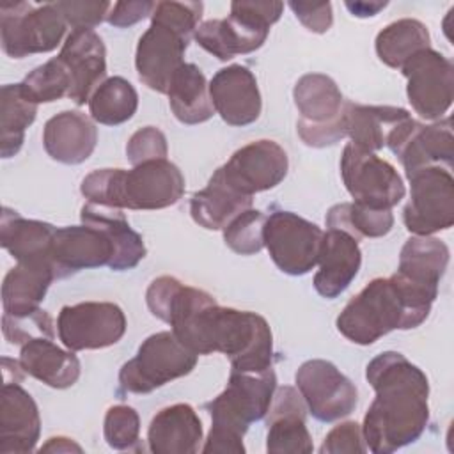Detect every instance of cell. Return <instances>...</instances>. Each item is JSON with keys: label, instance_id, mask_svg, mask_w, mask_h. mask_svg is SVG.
I'll return each mask as SVG.
<instances>
[{"label": "cell", "instance_id": "obj_7", "mask_svg": "<svg viewBox=\"0 0 454 454\" xmlns=\"http://www.w3.org/2000/svg\"><path fill=\"white\" fill-rule=\"evenodd\" d=\"M197 356L172 330L149 335L119 371V388L129 394H149L177 378L190 374Z\"/></svg>", "mask_w": 454, "mask_h": 454}, {"label": "cell", "instance_id": "obj_31", "mask_svg": "<svg viewBox=\"0 0 454 454\" xmlns=\"http://www.w3.org/2000/svg\"><path fill=\"white\" fill-rule=\"evenodd\" d=\"M449 247L433 236H411L401 248L397 275L411 286L438 294L449 264Z\"/></svg>", "mask_w": 454, "mask_h": 454}, {"label": "cell", "instance_id": "obj_22", "mask_svg": "<svg viewBox=\"0 0 454 454\" xmlns=\"http://www.w3.org/2000/svg\"><path fill=\"white\" fill-rule=\"evenodd\" d=\"M268 434L266 450L271 454L301 452L309 454L314 450L310 433L305 426L307 404L294 387L275 388L270 410H268Z\"/></svg>", "mask_w": 454, "mask_h": 454}, {"label": "cell", "instance_id": "obj_2", "mask_svg": "<svg viewBox=\"0 0 454 454\" xmlns=\"http://www.w3.org/2000/svg\"><path fill=\"white\" fill-rule=\"evenodd\" d=\"M365 378L376 392L362 434L367 450L388 454L413 443L429 422L427 376L403 353L383 351L365 369Z\"/></svg>", "mask_w": 454, "mask_h": 454}, {"label": "cell", "instance_id": "obj_16", "mask_svg": "<svg viewBox=\"0 0 454 454\" xmlns=\"http://www.w3.org/2000/svg\"><path fill=\"white\" fill-rule=\"evenodd\" d=\"M387 145L401 160L406 176L433 165L452 170L454 137L450 117L433 124H422L411 117L392 131Z\"/></svg>", "mask_w": 454, "mask_h": 454}, {"label": "cell", "instance_id": "obj_15", "mask_svg": "<svg viewBox=\"0 0 454 454\" xmlns=\"http://www.w3.org/2000/svg\"><path fill=\"white\" fill-rule=\"evenodd\" d=\"M294 381L307 411L321 422L344 419L356 408V387L328 360L312 358L303 362L294 374Z\"/></svg>", "mask_w": 454, "mask_h": 454}, {"label": "cell", "instance_id": "obj_35", "mask_svg": "<svg viewBox=\"0 0 454 454\" xmlns=\"http://www.w3.org/2000/svg\"><path fill=\"white\" fill-rule=\"evenodd\" d=\"M37 103L21 89V83H7L0 90V154L14 156L25 140V129L35 121Z\"/></svg>", "mask_w": 454, "mask_h": 454}, {"label": "cell", "instance_id": "obj_14", "mask_svg": "<svg viewBox=\"0 0 454 454\" xmlns=\"http://www.w3.org/2000/svg\"><path fill=\"white\" fill-rule=\"evenodd\" d=\"M126 328L122 309L112 301L66 305L57 316L59 339L71 351L110 348L122 339Z\"/></svg>", "mask_w": 454, "mask_h": 454}, {"label": "cell", "instance_id": "obj_30", "mask_svg": "<svg viewBox=\"0 0 454 454\" xmlns=\"http://www.w3.org/2000/svg\"><path fill=\"white\" fill-rule=\"evenodd\" d=\"M57 227L23 218L11 207L2 209L0 243L18 262H51V241Z\"/></svg>", "mask_w": 454, "mask_h": 454}, {"label": "cell", "instance_id": "obj_19", "mask_svg": "<svg viewBox=\"0 0 454 454\" xmlns=\"http://www.w3.org/2000/svg\"><path fill=\"white\" fill-rule=\"evenodd\" d=\"M209 98L215 112L229 126H248L259 119L262 110L257 80L241 64H231L213 74Z\"/></svg>", "mask_w": 454, "mask_h": 454}, {"label": "cell", "instance_id": "obj_23", "mask_svg": "<svg viewBox=\"0 0 454 454\" xmlns=\"http://www.w3.org/2000/svg\"><path fill=\"white\" fill-rule=\"evenodd\" d=\"M41 417L34 397L20 381H5L0 397V454H28L35 450Z\"/></svg>", "mask_w": 454, "mask_h": 454}, {"label": "cell", "instance_id": "obj_29", "mask_svg": "<svg viewBox=\"0 0 454 454\" xmlns=\"http://www.w3.org/2000/svg\"><path fill=\"white\" fill-rule=\"evenodd\" d=\"M82 223L101 229L112 241L115 254L110 262V270L126 271L133 270L147 254L142 236L131 229L126 215L119 207L103 206L96 202H85L80 211Z\"/></svg>", "mask_w": 454, "mask_h": 454}, {"label": "cell", "instance_id": "obj_20", "mask_svg": "<svg viewBox=\"0 0 454 454\" xmlns=\"http://www.w3.org/2000/svg\"><path fill=\"white\" fill-rule=\"evenodd\" d=\"M71 74L69 99L82 106L106 80V48L99 34L90 28H74L57 55Z\"/></svg>", "mask_w": 454, "mask_h": 454}, {"label": "cell", "instance_id": "obj_12", "mask_svg": "<svg viewBox=\"0 0 454 454\" xmlns=\"http://www.w3.org/2000/svg\"><path fill=\"white\" fill-rule=\"evenodd\" d=\"M323 229L291 211H273L264 222V247L275 266L287 275H307L319 261Z\"/></svg>", "mask_w": 454, "mask_h": 454}, {"label": "cell", "instance_id": "obj_13", "mask_svg": "<svg viewBox=\"0 0 454 454\" xmlns=\"http://www.w3.org/2000/svg\"><path fill=\"white\" fill-rule=\"evenodd\" d=\"M406 96L420 119L440 121L454 99V66L433 48L411 55L401 67Z\"/></svg>", "mask_w": 454, "mask_h": 454}, {"label": "cell", "instance_id": "obj_49", "mask_svg": "<svg viewBox=\"0 0 454 454\" xmlns=\"http://www.w3.org/2000/svg\"><path fill=\"white\" fill-rule=\"evenodd\" d=\"M344 5L356 18H371L376 16L381 9H385L387 2H346Z\"/></svg>", "mask_w": 454, "mask_h": 454}, {"label": "cell", "instance_id": "obj_11", "mask_svg": "<svg viewBox=\"0 0 454 454\" xmlns=\"http://www.w3.org/2000/svg\"><path fill=\"white\" fill-rule=\"evenodd\" d=\"M340 176L353 202L372 209H392L406 193L394 165L351 142L342 149Z\"/></svg>", "mask_w": 454, "mask_h": 454}, {"label": "cell", "instance_id": "obj_18", "mask_svg": "<svg viewBox=\"0 0 454 454\" xmlns=\"http://www.w3.org/2000/svg\"><path fill=\"white\" fill-rule=\"evenodd\" d=\"M190 39L177 32L153 23L140 35L135 51V69L138 80L154 92L167 94L174 73L184 64L183 55Z\"/></svg>", "mask_w": 454, "mask_h": 454}, {"label": "cell", "instance_id": "obj_47", "mask_svg": "<svg viewBox=\"0 0 454 454\" xmlns=\"http://www.w3.org/2000/svg\"><path fill=\"white\" fill-rule=\"evenodd\" d=\"M289 7L293 9L294 16L300 20V23L314 32V34H325L330 30L333 23V12L330 2H289Z\"/></svg>", "mask_w": 454, "mask_h": 454}, {"label": "cell", "instance_id": "obj_28", "mask_svg": "<svg viewBox=\"0 0 454 454\" xmlns=\"http://www.w3.org/2000/svg\"><path fill=\"white\" fill-rule=\"evenodd\" d=\"M408 119H411L410 112L401 106L344 101L346 137L356 147L371 153L383 149L392 131Z\"/></svg>", "mask_w": 454, "mask_h": 454}, {"label": "cell", "instance_id": "obj_42", "mask_svg": "<svg viewBox=\"0 0 454 454\" xmlns=\"http://www.w3.org/2000/svg\"><path fill=\"white\" fill-rule=\"evenodd\" d=\"M202 2H156L151 21L160 23L190 39L202 18Z\"/></svg>", "mask_w": 454, "mask_h": 454}, {"label": "cell", "instance_id": "obj_37", "mask_svg": "<svg viewBox=\"0 0 454 454\" xmlns=\"http://www.w3.org/2000/svg\"><path fill=\"white\" fill-rule=\"evenodd\" d=\"M138 108L135 87L122 76L106 78L89 99L92 121L105 126H119L129 121Z\"/></svg>", "mask_w": 454, "mask_h": 454}, {"label": "cell", "instance_id": "obj_17", "mask_svg": "<svg viewBox=\"0 0 454 454\" xmlns=\"http://www.w3.org/2000/svg\"><path fill=\"white\" fill-rule=\"evenodd\" d=\"M287 153L280 144L268 138L239 147L218 167L223 179L248 197L280 184L287 176Z\"/></svg>", "mask_w": 454, "mask_h": 454}, {"label": "cell", "instance_id": "obj_27", "mask_svg": "<svg viewBox=\"0 0 454 454\" xmlns=\"http://www.w3.org/2000/svg\"><path fill=\"white\" fill-rule=\"evenodd\" d=\"M25 374L51 388H69L80 378V360L71 349L59 348L50 337H34L20 349L18 358Z\"/></svg>", "mask_w": 454, "mask_h": 454}, {"label": "cell", "instance_id": "obj_6", "mask_svg": "<svg viewBox=\"0 0 454 454\" xmlns=\"http://www.w3.org/2000/svg\"><path fill=\"white\" fill-rule=\"evenodd\" d=\"M284 11L282 2H232L231 14L202 21L193 32L200 48L222 62L259 50Z\"/></svg>", "mask_w": 454, "mask_h": 454}, {"label": "cell", "instance_id": "obj_5", "mask_svg": "<svg viewBox=\"0 0 454 454\" xmlns=\"http://www.w3.org/2000/svg\"><path fill=\"white\" fill-rule=\"evenodd\" d=\"M275 388L273 367L259 372H231L227 387L204 404L211 415V429L202 452L243 454V436L252 422L266 417Z\"/></svg>", "mask_w": 454, "mask_h": 454}, {"label": "cell", "instance_id": "obj_1", "mask_svg": "<svg viewBox=\"0 0 454 454\" xmlns=\"http://www.w3.org/2000/svg\"><path fill=\"white\" fill-rule=\"evenodd\" d=\"M145 301L151 314L195 355L223 353L231 372H259L273 367V335L268 321L250 310L222 307L204 289L184 286L179 278H154Z\"/></svg>", "mask_w": 454, "mask_h": 454}, {"label": "cell", "instance_id": "obj_44", "mask_svg": "<svg viewBox=\"0 0 454 454\" xmlns=\"http://www.w3.org/2000/svg\"><path fill=\"white\" fill-rule=\"evenodd\" d=\"M167 154V137L156 126H145L137 129L126 144V156L133 167L151 160H165Z\"/></svg>", "mask_w": 454, "mask_h": 454}, {"label": "cell", "instance_id": "obj_36", "mask_svg": "<svg viewBox=\"0 0 454 454\" xmlns=\"http://www.w3.org/2000/svg\"><path fill=\"white\" fill-rule=\"evenodd\" d=\"M374 48L378 59L385 66L401 69L411 55L431 48V37L427 27L422 21L413 18H401L378 32Z\"/></svg>", "mask_w": 454, "mask_h": 454}, {"label": "cell", "instance_id": "obj_26", "mask_svg": "<svg viewBox=\"0 0 454 454\" xmlns=\"http://www.w3.org/2000/svg\"><path fill=\"white\" fill-rule=\"evenodd\" d=\"M202 442V422L186 403L161 408L147 429V445L154 454H195Z\"/></svg>", "mask_w": 454, "mask_h": 454}, {"label": "cell", "instance_id": "obj_8", "mask_svg": "<svg viewBox=\"0 0 454 454\" xmlns=\"http://www.w3.org/2000/svg\"><path fill=\"white\" fill-rule=\"evenodd\" d=\"M293 99L300 114L296 131L305 145L326 147L346 137V99L342 98L337 83L328 74H303L293 89Z\"/></svg>", "mask_w": 454, "mask_h": 454}, {"label": "cell", "instance_id": "obj_46", "mask_svg": "<svg viewBox=\"0 0 454 454\" xmlns=\"http://www.w3.org/2000/svg\"><path fill=\"white\" fill-rule=\"evenodd\" d=\"M57 9L64 16L66 23L71 28H94L103 20H106L108 11L112 7L110 2H55Z\"/></svg>", "mask_w": 454, "mask_h": 454}, {"label": "cell", "instance_id": "obj_10", "mask_svg": "<svg viewBox=\"0 0 454 454\" xmlns=\"http://www.w3.org/2000/svg\"><path fill=\"white\" fill-rule=\"evenodd\" d=\"M410 199L403 209L404 227L413 236H433L454 223V177L445 167H424L406 176Z\"/></svg>", "mask_w": 454, "mask_h": 454}, {"label": "cell", "instance_id": "obj_45", "mask_svg": "<svg viewBox=\"0 0 454 454\" xmlns=\"http://www.w3.org/2000/svg\"><path fill=\"white\" fill-rule=\"evenodd\" d=\"M321 454H362L367 452V445L364 442L362 426L355 420L342 422L335 426L323 440L319 447Z\"/></svg>", "mask_w": 454, "mask_h": 454}, {"label": "cell", "instance_id": "obj_34", "mask_svg": "<svg viewBox=\"0 0 454 454\" xmlns=\"http://www.w3.org/2000/svg\"><path fill=\"white\" fill-rule=\"evenodd\" d=\"M167 96L174 117L183 124H200L209 121L215 114L209 98V83L200 67L192 62H184L174 73Z\"/></svg>", "mask_w": 454, "mask_h": 454}, {"label": "cell", "instance_id": "obj_9", "mask_svg": "<svg viewBox=\"0 0 454 454\" xmlns=\"http://www.w3.org/2000/svg\"><path fill=\"white\" fill-rule=\"evenodd\" d=\"M66 30L67 23L55 2L44 5H32L28 2L0 5L2 48L12 59L55 50Z\"/></svg>", "mask_w": 454, "mask_h": 454}, {"label": "cell", "instance_id": "obj_39", "mask_svg": "<svg viewBox=\"0 0 454 454\" xmlns=\"http://www.w3.org/2000/svg\"><path fill=\"white\" fill-rule=\"evenodd\" d=\"M20 83L23 92L37 105L69 98L71 92V74L59 57L32 69Z\"/></svg>", "mask_w": 454, "mask_h": 454}, {"label": "cell", "instance_id": "obj_40", "mask_svg": "<svg viewBox=\"0 0 454 454\" xmlns=\"http://www.w3.org/2000/svg\"><path fill=\"white\" fill-rule=\"evenodd\" d=\"M266 215L259 209H245L234 216L222 231L225 245L239 255H254L264 248Z\"/></svg>", "mask_w": 454, "mask_h": 454}, {"label": "cell", "instance_id": "obj_32", "mask_svg": "<svg viewBox=\"0 0 454 454\" xmlns=\"http://www.w3.org/2000/svg\"><path fill=\"white\" fill-rule=\"evenodd\" d=\"M57 271L50 262H18L7 271L2 284L4 314L25 317L35 312L44 300Z\"/></svg>", "mask_w": 454, "mask_h": 454}, {"label": "cell", "instance_id": "obj_21", "mask_svg": "<svg viewBox=\"0 0 454 454\" xmlns=\"http://www.w3.org/2000/svg\"><path fill=\"white\" fill-rule=\"evenodd\" d=\"M115 248L110 238L98 227L82 223L59 227L51 241V262L57 278L69 273L110 266Z\"/></svg>", "mask_w": 454, "mask_h": 454}, {"label": "cell", "instance_id": "obj_41", "mask_svg": "<svg viewBox=\"0 0 454 454\" xmlns=\"http://www.w3.org/2000/svg\"><path fill=\"white\" fill-rule=\"evenodd\" d=\"M103 434L108 447L115 450H131L140 440V417L128 404H115L106 410Z\"/></svg>", "mask_w": 454, "mask_h": 454}, {"label": "cell", "instance_id": "obj_38", "mask_svg": "<svg viewBox=\"0 0 454 454\" xmlns=\"http://www.w3.org/2000/svg\"><path fill=\"white\" fill-rule=\"evenodd\" d=\"M326 227L340 229L360 241V238H381L394 227L390 209H372L358 202H340L328 209Z\"/></svg>", "mask_w": 454, "mask_h": 454}, {"label": "cell", "instance_id": "obj_43", "mask_svg": "<svg viewBox=\"0 0 454 454\" xmlns=\"http://www.w3.org/2000/svg\"><path fill=\"white\" fill-rule=\"evenodd\" d=\"M2 332H4V337L9 340V344H16V346H23L27 340H30L34 337L53 339V335H55L53 319L43 309H37L35 312H32L30 316H25V317H12V316L4 314L2 316Z\"/></svg>", "mask_w": 454, "mask_h": 454}, {"label": "cell", "instance_id": "obj_48", "mask_svg": "<svg viewBox=\"0 0 454 454\" xmlns=\"http://www.w3.org/2000/svg\"><path fill=\"white\" fill-rule=\"evenodd\" d=\"M156 2H149V0H138V2H115L112 4L106 21L112 27L117 28H126L131 27L138 21H142L145 16L153 14Z\"/></svg>", "mask_w": 454, "mask_h": 454}, {"label": "cell", "instance_id": "obj_24", "mask_svg": "<svg viewBox=\"0 0 454 454\" xmlns=\"http://www.w3.org/2000/svg\"><path fill=\"white\" fill-rule=\"evenodd\" d=\"M317 264L319 270L312 282L314 289L326 300L337 298L349 287L362 266L358 239L340 229H326Z\"/></svg>", "mask_w": 454, "mask_h": 454}, {"label": "cell", "instance_id": "obj_33", "mask_svg": "<svg viewBox=\"0 0 454 454\" xmlns=\"http://www.w3.org/2000/svg\"><path fill=\"white\" fill-rule=\"evenodd\" d=\"M252 200L254 197L238 192L216 168L206 188L193 193L190 200V215L197 225L207 231H222L234 216L250 209Z\"/></svg>", "mask_w": 454, "mask_h": 454}, {"label": "cell", "instance_id": "obj_4", "mask_svg": "<svg viewBox=\"0 0 454 454\" xmlns=\"http://www.w3.org/2000/svg\"><path fill=\"white\" fill-rule=\"evenodd\" d=\"M82 195L89 202L119 209H163L174 206L184 193V176L177 165L151 160L124 168H99L83 177Z\"/></svg>", "mask_w": 454, "mask_h": 454}, {"label": "cell", "instance_id": "obj_3", "mask_svg": "<svg viewBox=\"0 0 454 454\" xmlns=\"http://www.w3.org/2000/svg\"><path fill=\"white\" fill-rule=\"evenodd\" d=\"M434 300V294L411 286L397 273L378 277L344 305L335 325L348 340L369 346L392 330L420 326Z\"/></svg>", "mask_w": 454, "mask_h": 454}, {"label": "cell", "instance_id": "obj_50", "mask_svg": "<svg viewBox=\"0 0 454 454\" xmlns=\"http://www.w3.org/2000/svg\"><path fill=\"white\" fill-rule=\"evenodd\" d=\"M83 449L66 436H53L39 449V452H82Z\"/></svg>", "mask_w": 454, "mask_h": 454}, {"label": "cell", "instance_id": "obj_25", "mask_svg": "<svg viewBox=\"0 0 454 454\" xmlns=\"http://www.w3.org/2000/svg\"><path fill=\"white\" fill-rule=\"evenodd\" d=\"M98 144V128L92 117L78 110H64L50 117L43 129V145L48 156L64 165H78L90 158Z\"/></svg>", "mask_w": 454, "mask_h": 454}]
</instances>
